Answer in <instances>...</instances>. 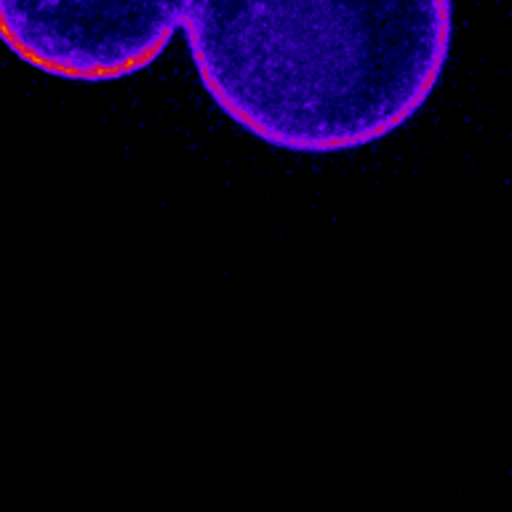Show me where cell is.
Here are the masks:
<instances>
[{"label": "cell", "instance_id": "6da1fadb", "mask_svg": "<svg viewBox=\"0 0 512 512\" xmlns=\"http://www.w3.org/2000/svg\"><path fill=\"white\" fill-rule=\"evenodd\" d=\"M216 107L275 150L350 152L406 126L451 51V0H187Z\"/></svg>", "mask_w": 512, "mask_h": 512}, {"label": "cell", "instance_id": "7a4b0ae2", "mask_svg": "<svg viewBox=\"0 0 512 512\" xmlns=\"http://www.w3.org/2000/svg\"><path fill=\"white\" fill-rule=\"evenodd\" d=\"M187 0H0V40L24 64L107 83L150 67L182 27Z\"/></svg>", "mask_w": 512, "mask_h": 512}]
</instances>
